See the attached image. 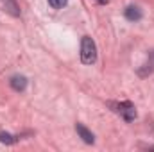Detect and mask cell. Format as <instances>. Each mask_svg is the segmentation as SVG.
Returning <instances> with one entry per match:
<instances>
[{"instance_id": "1", "label": "cell", "mask_w": 154, "mask_h": 152, "mask_svg": "<svg viewBox=\"0 0 154 152\" xmlns=\"http://www.w3.org/2000/svg\"><path fill=\"white\" fill-rule=\"evenodd\" d=\"M81 61L84 65H93L97 61V45L90 36L81 39Z\"/></svg>"}, {"instance_id": "2", "label": "cell", "mask_w": 154, "mask_h": 152, "mask_svg": "<svg viewBox=\"0 0 154 152\" xmlns=\"http://www.w3.org/2000/svg\"><path fill=\"white\" fill-rule=\"evenodd\" d=\"M108 106H109L116 114H120L125 122H133V120L136 118V108H134V104L129 102V100H124V102H109Z\"/></svg>"}, {"instance_id": "3", "label": "cell", "mask_w": 154, "mask_h": 152, "mask_svg": "<svg viewBox=\"0 0 154 152\" xmlns=\"http://www.w3.org/2000/svg\"><path fill=\"white\" fill-rule=\"evenodd\" d=\"M75 131H77V134H79V138H81L84 143H88V145L95 143V136H93V132H91L90 129H86L82 123H77V125H75Z\"/></svg>"}, {"instance_id": "4", "label": "cell", "mask_w": 154, "mask_h": 152, "mask_svg": "<svg viewBox=\"0 0 154 152\" xmlns=\"http://www.w3.org/2000/svg\"><path fill=\"white\" fill-rule=\"evenodd\" d=\"M154 72V50L152 52H149V59L142 65V68L138 70V75L140 77H147L149 74H152Z\"/></svg>"}, {"instance_id": "5", "label": "cell", "mask_w": 154, "mask_h": 152, "mask_svg": "<svg viewBox=\"0 0 154 152\" xmlns=\"http://www.w3.org/2000/svg\"><path fill=\"white\" fill-rule=\"evenodd\" d=\"M9 84H11V88L14 91H23L27 88V77L25 75H13L11 81H9Z\"/></svg>"}, {"instance_id": "6", "label": "cell", "mask_w": 154, "mask_h": 152, "mask_svg": "<svg viewBox=\"0 0 154 152\" xmlns=\"http://www.w3.org/2000/svg\"><path fill=\"white\" fill-rule=\"evenodd\" d=\"M125 18H127L129 22H138V20H142V9L136 7V5L125 7Z\"/></svg>"}, {"instance_id": "7", "label": "cell", "mask_w": 154, "mask_h": 152, "mask_svg": "<svg viewBox=\"0 0 154 152\" xmlns=\"http://www.w3.org/2000/svg\"><path fill=\"white\" fill-rule=\"evenodd\" d=\"M2 4H4V7H5V11L9 14L20 16V7H18V2L16 0H2Z\"/></svg>"}, {"instance_id": "8", "label": "cell", "mask_w": 154, "mask_h": 152, "mask_svg": "<svg viewBox=\"0 0 154 152\" xmlns=\"http://www.w3.org/2000/svg\"><path fill=\"white\" fill-rule=\"evenodd\" d=\"M18 141V136H13L9 132H0V143H5V145H13Z\"/></svg>"}, {"instance_id": "9", "label": "cell", "mask_w": 154, "mask_h": 152, "mask_svg": "<svg viewBox=\"0 0 154 152\" xmlns=\"http://www.w3.org/2000/svg\"><path fill=\"white\" fill-rule=\"evenodd\" d=\"M66 2H68V0H48V5H50L52 9H63V7L66 5Z\"/></svg>"}, {"instance_id": "10", "label": "cell", "mask_w": 154, "mask_h": 152, "mask_svg": "<svg viewBox=\"0 0 154 152\" xmlns=\"http://www.w3.org/2000/svg\"><path fill=\"white\" fill-rule=\"evenodd\" d=\"M97 2H99V4H108L109 0H97Z\"/></svg>"}]
</instances>
